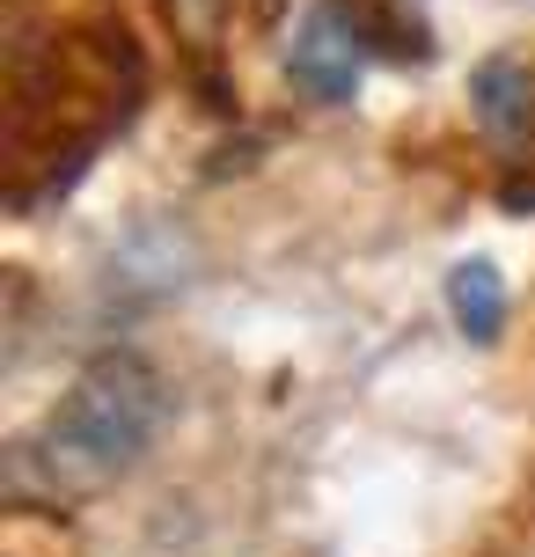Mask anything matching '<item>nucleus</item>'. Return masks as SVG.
I'll return each mask as SVG.
<instances>
[{"label": "nucleus", "mask_w": 535, "mask_h": 557, "mask_svg": "<svg viewBox=\"0 0 535 557\" xmlns=\"http://www.w3.org/2000/svg\"><path fill=\"white\" fill-rule=\"evenodd\" d=\"M170 418V389L140 352H96L45 411L29 462L52 492H103L140 462Z\"/></svg>", "instance_id": "nucleus-1"}, {"label": "nucleus", "mask_w": 535, "mask_h": 557, "mask_svg": "<svg viewBox=\"0 0 535 557\" xmlns=\"http://www.w3.org/2000/svg\"><path fill=\"white\" fill-rule=\"evenodd\" d=\"M360 59H366V45H360V29H352V15H345V0L309 8V23L294 37V82L309 88V96H323V103H352Z\"/></svg>", "instance_id": "nucleus-2"}, {"label": "nucleus", "mask_w": 535, "mask_h": 557, "mask_svg": "<svg viewBox=\"0 0 535 557\" xmlns=\"http://www.w3.org/2000/svg\"><path fill=\"white\" fill-rule=\"evenodd\" d=\"M470 111L499 147H528L535 139V74L521 59H484L470 74Z\"/></svg>", "instance_id": "nucleus-3"}, {"label": "nucleus", "mask_w": 535, "mask_h": 557, "mask_svg": "<svg viewBox=\"0 0 535 557\" xmlns=\"http://www.w3.org/2000/svg\"><path fill=\"white\" fill-rule=\"evenodd\" d=\"M448 308H455V331L492 345V337L507 331V278L492 257H470V264H455L448 272Z\"/></svg>", "instance_id": "nucleus-4"}]
</instances>
